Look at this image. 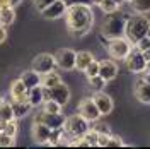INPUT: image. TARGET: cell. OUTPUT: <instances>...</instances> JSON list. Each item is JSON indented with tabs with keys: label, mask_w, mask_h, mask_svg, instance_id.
Segmentation results:
<instances>
[{
	"label": "cell",
	"mask_w": 150,
	"mask_h": 149,
	"mask_svg": "<svg viewBox=\"0 0 150 149\" xmlns=\"http://www.w3.org/2000/svg\"><path fill=\"white\" fill-rule=\"evenodd\" d=\"M55 65L60 70H74L75 69V52L70 48H60L55 55Z\"/></svg>",
	"instance_id": "7"
},
{
	"label": "cell",
	"mask_w": 150,
	"mask_h": 149,
	"mask_svg": "<svg viewBox=\"0 0 150 149\" xmlns=\"http://www.w3.org/2000/svg\"><path fill=\"white\" fill-rule=\"evenodd\" d=\"M150 28L149 17H145V14H135L130 19H126L125 22V36L130 41L131 45H135L138 39H142L143 36H147V31Z\"/></svg>",
	"instance_id": "2"
},
{
	"label": "cell",
	"mask_w": 150,
	"mask_h": 149,
	"mask_svg": "<svg viewBox=\"0 0 150 149\" xmlns=\"http://www.w3.org/2000/svg\"><path fill=\"white\" fill-rule=\"evenodd\" d=\"M12 118H14V112H12L10 103L2 101V103H0V120L9 122V120H12Z\"/></svg>",
	"instance_id": "25"
},
{
	"label": "cell",
	"mask_w": 150,
	"mask_h": 149,
	"mask_svg": "<svg viewBox=\"0 0 150 149\" xmlns=\"http://www.w3.org/2000/svg\"><path fill=\"white\" fill-rule=\"evenodd\" d=\"M125 62H126V69H128L130 72H133V74H142V72H145L147 60L143 58L142 52L135 47V45L131 47L130 53H128L126 58H125Z\"/></svg>",
	"instance_id": "6"
},
{
	"label": "cell",
	"mask_w": 150,
	"mask_h": 149,
	"mask_svg": "<svg viewBox=\"0 0 150 149\" xmlns=\"http://www.w3.org/2000/svg\"><path fill=\"white\" fill-rule=\"evenodd\" d=\"M85 75H87V77H92V75H97L99 74V62H96V60H92V62H91V64H89V65L85 67Z\"/></svg>",
	"instance_id": "32"
},
{
	"label": "cell",
	"mask_w": 150,
	"mask_h": 149,
	"mask_svg": "<svg viewBox=\"0 0 150 149\" xmlns=\"http://www.w3.org/2000/svg\"><path fill=\"white\" fill-rule=\"evenodd\" d=\"M67 10V2L65 0H55L53 4H50L46 9L41 10V16L46 19H60L65 16Z\"/></svg>",
	"instance_id": "12"
},
{
	"label": "cell",
	"mask_w": 150,
	"mask_h": 149,
	"mask_svg": "<svg viewBox=\"0 0 150 149\" xmlns=\"http://www.w3.org/2000/svg\"><path fill=\"white\" fill-rule=\"evenodd\" d=\"M92 60H94L92 53H89V52H79V53H75V69L84 72L85 67L89 65Z\"/></svg>",
	"instance_id": "21"
},
{
	"label": "cell",
	"mask_w": 150,
	"mask_h": 149,
	"mask_svg": "<svg viewBox=\"0 0 150 149\" xmlns=\"http://www.w3.org/2000/svg\"><path fill=\"white\" fill-rule=\"evenodd\" d=\"M94 103H96V106H97V110H99V113H101V117L103 115H109V113L112 112V100L109 94L103 93V91H97V93L92 96Z\"/></svg>",
	"instance_id": "13"
},
{
	"label": "cell",
	"mask_w": 150,
	"mask_h": 149,
	"mask_svg": "<svg viewBox=\"0 0 150 149\" xmlns=\"http://www.w3.org/2000/svg\"><path fill=\"white\" fill-rule=\"evenodd\" d=\"M135 96L140 103H150V84H147L143 79L135 86Z\"/></svg>",
	"instance_id": "18"
},
{
	"label": "cell",
	"mask_w": 150,
	"mask_h": 149,
	"mask_svg": "<svg viewBox=\"0 0 150 149\" xmlns=\"http://www.w3.org/2000/svg\"><path fill=\"white\" fill-rule=\"evenodd\" d=\"M4 127H5V122H4V120H0V132L4 130Z\"/></svg>",
	"instance_id": "43"
},
{
	"label": "cell",
	"mask_w": 150,
	"mask_h": 149,
	"mask_svg": "<svg viewBox=\"0 0 150 149\" xmlns=\"http://www.w3.org/2000/svg\"><path fill=\"white\" fill-rule=\"evenodd\" d=\"M147 36H149V38H150V28H149V31H147Z\"/></svg>",
	"instance_id": "46"
},
{
	"label": "cell",
	"mask_w": 150,
	"mask_h": 149,
	"mask_svg": "<svg viewBox=\"0 0 150 149\" xmlns=\"http://www.w3.org/2000/svg\"><path fill=\"white\" fill-rule=\"evenodd\" d=\"M4 7H10L9 0H0V9H4Z\"/></svg>",
	"instance_id": "40"
},
{
	"label": "cell",
	"mask_w": 150,
	"mask_h": 149,
	"mask_svg": "<svg viewBox=\"0 0 150 149\" xmlns=\"http://www.w3.org/2000/svg\"><path fill=\"white\" fill-rule=\"evenodd\" d=\"M10 96H12V100H17V101H28V87L24 86V82L21 79L12 82V86H10Z\"/></svg>",
	"instance_id": "17"
},
{
	"label": "cell",
	"mask_w": 150,
	"mask_h": 149,
	"mask_svg": "<svg viewBox=\"0 0 150 149\" xmlns=\"http://www.w3.org/2000/svg\"><path fill=\"white\" fill-rule=\"evenodd\" d=\"M14 139L16 137H12L9 134H5V132L2 130L0 132V148H10V146H14Z\"/></svg>",
	"instance_id": "31"
},
{
	"label": "cell",
	"mask_w": 150,
	"mask_h": 149,
	"mask_svg": "<svg viewBox=\"0 0 150 149\" xmlns=\"http://www.w3.org/2000/svg\"><path fill=\"white\" fill-rule=\"evenodd\" d=\"M31 134H33L34 142H38V144H46L48 139H50V134H51V129L48 125H45V123L33 122V130H31Z\"/></svg>",
	"instance_id": "14"
},
{
	"label": "cell",
	"mask_w": 150,
	"mask_h": 149,
	"mask_svg": "<svg viewBox=\"0 0 150 149\" xmlns=\"http://www.w3.org/2000/svg\"><path fill=\"white\" fill-rule=\"evenodd\" d=\"M109 135H111V134H99V132H97V146H99V148H106V142L109 139Z\"/></svg>",
	"instance_id": "36"
},
{
	"label": "cell",
	"mask_w": 150,
	"mask_h": 149,
	"mask_svg": "<svg viewBox=\"0 0 150 149\" xmlns=\"http://www.w3.org/2000/svg\"><path fill=\"white\" fill-rule=\"evenodd\" d=\"M55 57L51 53H39L38 57H34L33 60V70H36L38 74H46V72H51L55 69Z\"/></svg>",
	"instance_id": "10"
},
{
	"label": "cell",
	"mask_w": 150,
	"mask_h": 149,
	"mask_svg": "<svg viewBox=\"0 0 150 149\" xmlns=\"http://www.w3.org/2000/svg\"><path fill=\"white\" fill-rule=\"evenodd\" d=\"M10 106H12V112H14V118H22L29 113V110L33 108L28 101H17V100H12L10 101Z\"/></svg>",
	"instance_id": "19"
},
{
	"label": "cell",
	"mask_w": 150,
	"mask_h": 149,
	"mask_svg": "<svg viewBox=\"0 0 150 149\" xmlns=\"http://www.w3.org/2000/svg\"><path fill=\"white\" fill-rule=\"evenodd\" d=\"M125 22H126V17H108L106 22L103 24V34L108 39L111 38H118V36H123L125 33Z\"/></svg>",
	"instance_id": "5"
},
{
	"label": "cell",
	"mask_w": 150,
	"mask_h": 149,
	"mask_svg": "<svg viewBox=\"0 0 150 149\" xmlns=\"http://www.w3.org/2000/svg\"><path fill=\"white\" fill-rule=\"evenodd\" d=\"M145 72H150V60L147 62V65H145Z\"/></svg>",
	"instance_id": "44"
},
{
	"label": "cell",
	"mask_w": 150,
	"mask_h": 149,
	"mask_svg": "<svg viewBox=\"0 0 150 149\" xmlns=\"http://www.w3.org/2000/svg\"><path fill=\"white\" fill-rule=\"evenodd\" d=\"M48 93H50V98L51 100L58 101L62 106H65L67 103H68V100H70V89L63 82H58L53 87H48Z\"/></svg>",
	"instance_id": "11"
},
{
	"label": "cell",
	"mask_w": 150,
	"mask_h": 149,
	"mask_svg": "<svg viewBox=\"0 0 150 149\" xmlns=\"http://www.w3.org/2000/svg\"><path fill=\"white\" fill-rule=\"evenodd\" d=\"M99 75L103 77L106 82L116 79V75H118V65L112 60H103V62H99Z\"/></svg>",
	"instance_id": "15"
},
{
	"label": "cell",
	"mask_w": 150,
	"mask_h": 149,
	"mask_svg": "<svg viewBox=\"0 0 150 149\" xmlns=\"http://www.w3.org/2000/svg\"><path fill=\"white\" fill-rule=\"evenodd\" d=\"M99 7H101V10H103L104 14H114L116 10L120 9V4L114 2V0H101Z\"/></svg>",
	"instance_id": "27"
},
{
	"label": "cell",
	"mask_w": 150,
	"mask_h": 149,
	"mask_svg": "<svg viewBox=\"0 0 150 149\" xmlns=\"http://www.w3.org/2000/svg\"><path fill=\"white\" fill-rule=\"evenodd\" d=\"M123 146H125V142L118 135H109V139L106 142V148H123Z\"/></svg>",
	"instance_id": "33"
},
{
	"label": "cell",
	"mask_w": 150,
	"mask_h": 149,
	"mask_svg": "<svg viewBox=\"0 0 150 149\" xmlns=\"http://www.w3.org/2000/svg\"><path fill=\"white\" fill-rule=\"evenodd\" d=\"M33 122H39V123H45L48 125L51 130L55 129H63V123H65V117L62 113H48V112H39L36 113L34 120Z\"/></svg>",
	"instance_id": "8"
},
{
	"label": "cell",
	"mask_w": 150,
	"mask_h": 149,
	"mask_svg": "<svg viewBox=\"0 0 150 149\" xmlns=\"http://www.w3.org/2000/svg\"><path fill=\"white\" fill-rule=\"evenodd\" d=\"M58 82H62V77L56 74V72H53V70L41 75V86L43 87H53Z\"/></svg>",
	"instance_id": "23"
},
{
	"label": "cell",
	"mask_w": 150,
	"mask_h": 149,
	"mask_svg": "<svg viewBox=\"0 0 150 149\" xmlns=\"http://www.w3.org/2000/svg\"><path fill=\"white\" fill-rule=\"evenodd\" d=\"M142 79H143V81H145V82H147V84H150V72H145V74H143V77H142Z\"/></svg>",
	"instance_id": "41"
},
{
	"label": "cell",
	"mask_w": 150,
	"mask_h": 149,
	"mask_svg": "<svg viewBox=\"0 0 150 149\" xmlns=\"http://www.w3.org/2000/svg\"><path fill=\"white\" fill-rule=\"evenodd\" d=\"M53 2H55V0H34V7L41 12V10L46 9L48 5H50V4H53Z\"/></svg>",
	"instance_id": "35"
},
{
	"label": "cell",
	"mask_w": 150,
	"mask_h": 149,
	"mask_svg": "<svg viewBox=\"0 0 150 149\" xmlns=\"http://www.w3.org/2000/svg\"><path fill=\"white\" fill-rule=\"evenodd\" d=\"M22 0H9V4H10V7H16V5H19Z\"/></svg>",
	"instance_id": "42"
},
{
	"label": "cell",
	"mask_w": 150,
	"mask_h": 149,
	"mask_svg": "<svg viewBox=\"0 0 150 149\" xmlns=\"http://www.w3.org/2000/svg\"><path fill=\"white\" fill-rule=\"evenodd\" d=\"M131 9L138 14H149L150 12V0H130Z\"/></svg>",
	"instance_id": "24"
},
{
	"label": "cell",
	"mask_w": 150,
	"mask_h": 149,
	"mask_svg": "<svg viewBox=\"0 0 150 149\" xmlns=\"http://www.w3.org/2000/svg\"><path fill=\"white\" fill-rule=\"evenodd\" d=\"M63 130L67 134H70L72 137H80L84 135L85 132L89 130V122L85 120L82 115H72L65 118V123H63Z\"/></svg>",
	"instance_id": "3"
},
{
	"label": "cell",
	"mask_w": 150,
	"mask_h": 149,
	"mask_svg": "<svg viewBox=\"0 0 150 149\" xmlns=\"http://www.w3.org/2000/svg\"><path fill=\"white\" fill-rule=\"evenodd\" d=\"M89 79V86L92 87V89H96V91H103V87L106 86V81H104L101 75H92V77H87Z\"/></svg>",
	"instance_id": "28"
},
{
	"label": "cell",
	"mask_w": 150,
	"mask_h": 149,
	"mask_svg": "<svg viewBox=\"0 0 150 149\" xmlns=\"http://www.w3.org/2000/svg\"><path fill=\"white\" fill-rule=\"evenodd\" d=\"M5 41H7V28L0 24V45L5 43Z\"/></svg>",
	"instance_id": "37"
},
{
	"label": "cell",
	"mask_w": 150,
	"mask_h": 149,
	"mask_svg": "<svg viewBox=\"0 0 150 149\" xmlns=\"http://www.w3.org/2000/svg\"><path fill=\"white\" fill-rule=\"evenodd\" d=\"M131 47H133V45H131L126 38L118 36V38H111V39H109V43H108V52H109V55H111L112 58H116V60H125L126 55L130 53Z\"/></svg>",
	"instance_id": "4"
},
{
	"label": "cell",
	"mask_w": 150,
	"mask_h": 149,
	"mask_svg": "<svg viewBox=\"0 0 150 149\" xmlns=\"http://www.w3.org/2000/svg\"><path fill=\"white\" fill-rule=\"evenodd\" d=\"M82 137H84L85 142L89 144V148H91V146H97V130H96V129H89Z\"/></svg>",
	"instance_id": "30"
},
{
	"label": "cell",
	"mask_w": 150,
	"mask_h": 149,
	"mask_svg": "<svg viewBox=\"0 0 150 149\" xmlns=\"http://www.w3.org/2000/svg\"><path fill=\"white\" fill-rule=\"evenodd\" d=\"M123 2H130V0H123Z\"/></svg>",
	"instance_id": "49"
},
{
	"label": "cell",
	"mask_w": 150,
	"mask_h": 149,
	"mask_svg": "<svg viewBox=\"0 0 150 149\" xmlns=\"http://www.w3.org/2000/svg\"><path fill=\"white\" fill-rule=\"evenodd\" d=\"M17 130H19V125H17V118H12V120L5 122V127H4V132L9 134L12 137L17 135Z\"/></svg>",
	"instance_id": "29"
},
{
	"label": "cell",
	"mask_w": 150,
	"mask_h": 149,
	"mask_svg": "<svg viewBox=\"0 0 150 149\" xmlns=\"http://www.w3.org/2000/svg\"><path fill=\"white\" fill-rule=\"evenodd\" d=\"M135 47L138 48L140 52H145V50H149V48H150V38H149V36H143L142 39H138V41L135 43Z\"/></svg>",
	"instance_id": "34"
},
{
	"label": "cell",
	"mask_w": 150,
	"mask_h": 149,
	"mask_svg": "<svg viewBox=\"0 0 150 149\" xmlns=\"http://www.w3.org/2000/svg\"><path fill=\"white\" fill-rule=\"evenodd\" d=\"M142 55H143V58L149 62V60H150V48H149V50H145V52H142Z\"/></svg>",
	"instance_id": "39"
},
{
	"label": "cell",
	"mask_w": 150,
	"mask_h": 149,
	"mask_svg": "<svg viewBox=\"0 0 150 149\" xmlns=\"http://www.w3.org/2000/svg\"><path fill=\"white\" fill-rule=\"evenodd\" d=\"M43 112H48V113H62V105L55 100H45L43 101Z\"/></svg>",
	"instance_id": "26"
},
{
	"label": "cell",
	"mask_w": 150,
	"mask_h": 149,
	"mask_svg": "<svg viewBox=\"0 0 150 149\" xmlns=\"http://www.w3.org/2000/svg\"><path fill=\"white\" fill-rule=\"evenodd\" d=\"M79 115H82L89 123L91 122H97L101 118V113H99L92 98H84L82 101L79 103Z\"/></svg>",
	"instance_id": "9"
},
{
	"label": "cell",
	"mask_w": 150,
	"mask_h": 149,
	"mask_svg": "<svg viewBox=\"0 0 150 149\" xmlns=\"http://www.w3.org/2000/svg\"><path fill=\"white\" fill-rule=\"evenodd\" d=\"M14 19H16V10L14 7H4V9H0V24L2 26H10L12 22H14Z\"/></svg>",
	"instance_id": "22"
},
{
	"label": "cell",
	"mask_w": 150,
	"mask_h": 149,
	"mask_svg": "<svg viewBox=\"0 0 150 149\" xmlns=\"http://www.w3.org/2000/svg\"><path fill=\"white\" fill-rule=\"evenodd\" d=\"M89 2H91V4H96V5H99V4H101V0H89Z\"/></svg>",
	"instance_id": "45"
},
{
	"label": "cell",
	"mask_w": 150,
	"mask_h": 149,
	"mask_svg": "<svg viewBox=\"0 0 150 149\" xmlns=\"http://www.w3.org/2000/svg\"><path fill=\"white\" fill-rule=\"evenodd\" d=\"M67 28L75 34H85L94 24V14L89 5L84 4H72L67 5L65 10Z\"/></svg>",
	"instance_id": "1"
},
{
	"label": "cell",
	"mask_w": 150,
	"mask_h": 149,
	"mask_svg": "<svg viewBox=\"0 0 150 149\" xmlns=\"http://www.w3.org/2000/svg\"><path fill=\"white\" fill-rule=\"evenodd\" d=\"M2 101H4V98H2V96H0V103H2Z\"/></svg>",
	"instance_id": "48"
},
{
	"label": "cell",
	"mask_w": 150,
	"mask_h": 149,
	"mask_svg": "<svg viewBox=\"0 0 150 149\" xmlns=\"http://www.w3.org/2000/svg\"><path fill=\"white\" fill-rule=\"evenodd\" d=\"M94 129L99 132V134H111V132L108 130V125H104V123H97V125H96Z\"/></svg>",
	"instance_id": "38"
},
{
	"label": "cell",
	"mask_w": 150,
	"mask_h": 149,
	"mask_svg": "<svg viewBox=\"0 0 150 149\" xmlns=\"http://www.w3.org/2000/svg\"><path fill=\"white\" fill-rule=\"evenodd\" d=\"M28 101L33 108L43 105V101H45V91H43V86L41 84H38L34 87L28 89Z\"/></svg>",
	"instance_id": "16"
},
{
	"label": "cell",
	"mask_w": 150,
	"mask_h": 149,
	"mask_svg": "<svg viewBox=\"0 0 150 149\" xmlns=\"http://www.w3.org/2000/svg\"><path fill=\"white\" fill-rule=\"evenodd\" d=\"M114 2H118V4H121V2H123V0H114Z\"/></svg>",
	"instance_id": "47"
},
{
	"label": "cell",
	"mask_w": 150,
	"mask_h": 149,
	"mask_svg": "<svg viewBox=\"0 0 150 149\" xmlns=\"http://www.w3.org/2000/svg\"><path fill=\"white\" fill-rule=\"evenodd\" d=\"M21 81L24 82V86L28 89H31V87H34L38 84H41V74H38L36 70H26L21 75Z\"/></svg>",
	"instance_id": "20"
}]
</instances>
